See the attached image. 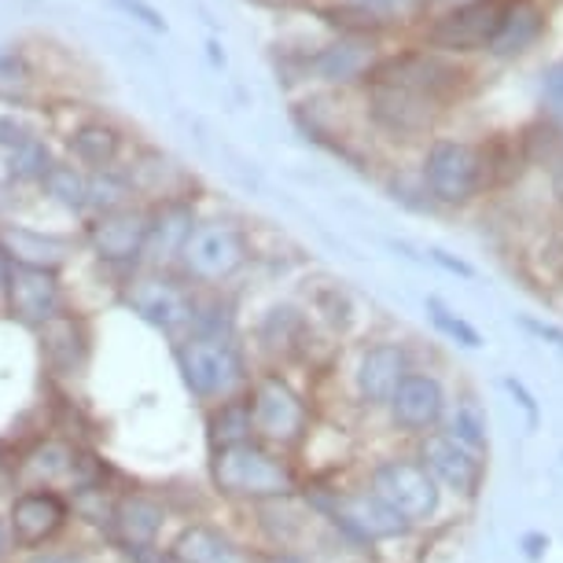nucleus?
Segmentation results:
<instances>
[{"label": "nucleus", "mask_w": 563, "mask_h": 563, "mask_svg": "<svg viewBox=\"0 0 563 563\" xmlns=\"http://www.w3.org/2000/svg\"><path fill=\"white\" fill-rule=\"evenodd\" d=\"M442 431L450 434L453 442H461L464 450H472L479 456H486V450H490V420H486V409L472 395L456 398L453 406L445 409Z\"/></svg>", "instance_id": "412c9836"}, {"label": "nucleus", "mask_w": 563, "mask_h": 563, "mask_svg": "<svg viewBox=\"0 0 563 563\" xmlns=\"http://www.w3.org/2000/svg\"><path fill=\"white\" fill-rule=\"evenodd\" d=\"M81 445L67 434H41L15 456V486H52V490H67L74 464H78Z\"/></svg>", "instance_id": "f3484780"}, {"label": "nucleus", "mask_w": 563, "mask_h": 563, "mask_svg": "<svg viewBox=\"0 0 563 563\" xmlns=\"http://www.w3.org/2000/svg\"><path fill=\"white\" fill-rule=\"evenodd\" d=\"M207 479L214 497L240 508H254L265 501L302 494V472L288 453H276L258 439L221 445L207 453Z\"/></svg>", "instance_id": "f257e3e1"}, {"label": "nucleus", "mask_w": 563, "mask_h": 563, "mask_svg": "<svg viewBox=\"0 0 563 563\" xmlns=\"http://www.w3.org/2000/svg\"><path fill=\"white\" fill-rule=\"evenodd\" d=\"M519 324H523L530 335L545 339V343H552V346H560V350H563V328L545 324V321H534V317H519Z\"/></svg>", "instance_id": "c85d7f7f"}, {"label": "nucleus", "mask_w": 563, "mask_h": 563, "mask_svg": "<svg viewBox=\"0 0 563 563\" xmlns=\"http://www.w3.org/2000/svg\"><path fill=\"white\" fill-rule=\"evenodd\" d=\"M549 103H552V111H556L560 114V119H563V70H556V74H552V78H549Z\"/></svg>", "instance_id": "473e14b6"}, {"label": "nucleus", "mask_w": 563, "mask_h": 563, "mask_svg": "<svg viewBox=\"0 0 563 563\" xmlns=\"http://www.w3.org/2000/svg\"><path fill=\"white\" fill-rule=\"evenodd\" d=\"M0 563H15V545H12V530H8L4 508H0Z\"/></svg>", "instance_id": "7c9ffc66"}, {"label": "nucleus", "mask_w": 563, "mask_h": 563, "mask_svg": "<svg viewBox=\"0 0 563 563\" xmlns=\"http://www.w3.org/2000/svg\"><path fill=\"white\" fill-rule=\"evenodd\" d=\"M4 519L8 530H12V545L15 556L23 552H37L63 541V534L74 523V508L70 497L63 490H52V486H23L8 497L4 505Z\"/></svg>", "instance_id": "0eeeda50"}, {"label": "nucleus", "mask_w": 563, "mask_h": 563, "mask_svg": "<svg viewBox=\"0 0 563 563\" xmlns=\"http://www.w3.org/2000/svg\"><path fill=\"white\" fill-rule=\"evenodd\" d=\"M247 409L254 439L269 445L276 453L302 450L306 439L313 434V409L299 387L276 368H254L247 387Z\"/></svg>", "instance_id": "7ed1b4c3"}, {"label": "nucleus", "mask_w": 563, "mask_h": 563, "mask_svg": "<svg viewBox=\"0 0 563 563\" xmlns=\"http://www.w3.org/2000/svg\"><path fill=\"white\" fill-rule=\"evenodd\" d=\"M251 262L247 232L232 221H196L180 247L174 273L196 291H221Z\"/></svg>", "instance_id": "20e7f679"}, {"label": "nucleus", "mask_w": 563, "mask_h": 563, "mask_svg": "<svg viewBox=\"0 0 563 563\" xmlns=\"http://www.w3.org/2000/svg\"><path fill=\"white\" fill-rule=\"evenodd\" d=\"M169 563H265V552L214 519H185L163 545Z\"/></svg>", "instance_id": "9b49d317"}, {"label": "nucleus", "mask_w": 563, "mask_h": 563, "mask_svg": "<svg viewBox=\"0 0 563 563\" xmlns=\"http://www.w3.org/2000/svg\"><path fill=\"white\" fill-rule=\"evenodd\" d=\"M494 30H501L497 8L494 4H475L461 15L445 19V23L434 30V41H439V45H450V48H467V45H479V41H486Z\"/></svg>", "instance_id": "5701e85b"}, {"label": "nucleus", "mask_w": 563, "mask_h": 563, "mask_svg": "<svg viewBox=\"0 0 563 563\" xmlns=\"http://www.w3.org/2000/svg\"><path fill=\"white\" fill-rule=\"evenodd\" d=\"M365 486L395 512L409 530L428 527L442 512V486L417 461V453H390L368 467Z\"/></svg>", "instance_id": "39448f33"}, {"label": "nucleus", "mask_w": 563, "mask_h": 563, "mask_svg": "<svg viewBox=\"0 0 563 563\" xmlns=\"http://www.w3.org/2000/svg\"><path fill=\"white\" fill-rule=\"evenodd\" d=\"M431 262H439L442 269H450V273H456V276H464V280H472V276H475L472 265L461 262V258H450L445 251H431Z\"/></svg>", "instance_id": "c756f323"}, {"label": "nucleus", "mask_w": 563, "mask_h": 563, "mask_svg": "<svg viewBox=\"0 0 563 563\" xmlns=\"http://www.w3.org/2000/svg\"><path fill=\"white\" fill-rule=\"evenodd\" d=\"M37 335H41V357H45L52 376L59 379L81 376L85 365H89V332L81 328L78 317L63 313L52 324L37 328Z\"/></svg>", "instance_id": "a211bd4d"}, {"label": "nucleus", "mask_w": 563, "mask_h": 563, "mask_svg": "<svg viewBox=\"0 0 563 563\" xmlns=\"http://www.w3.org/2000/svg\"><path fill=\"white\" fill-rule=\"evenodd\" d=\"M45 188L52 199H59V203L70 210H81L89 203V180H85L81 169H74V166H52L45 174Z\"/></svg>", "instance_id": "b1692460"}, {"label": "nucleus", "mask_w": 563, "mask_h": 563, "mask_svg": "<svg viewBox=\"0 0 563 563\" xmlns=\"http://www.w3.org/2000/svg\"><path fill=\"white\" fill-rule=\"evenodd\" d=\"M445 409H450V398H445L442 379L434 372L412 368L398 384L395 398L387 401L384 412L395 431L409 434V439H423L431 431H442Z\"/></svg>", "instance_id": "ddd939ff"}, {"label": "nucleus", "mask_w": 563, "mask_h": 563, "mask_svg": "<svg viewBox=\"0 0 563 563\" xmlns=\"http://www.w3.org/2000/svg\"><path fill=\"white\" fill-rule=\"evenodd\" d=\"M70 155L74 163L92 169V174H103L119 163L122 155V133L114 125H103V122H89L81 130H74L70 136Z\"/></svg>", "instance_id": "aec40b11"}, {"label": "nucleus", "mask_w": 563, "mask_h": 563, "mask_svg": "<svg viewBox=\"0 0 563 563\" xmlns=\"http://www.w3.org/2000/svg\"><path fill=\"white\" fill-rule=\"evenodd\" d=\"M30 141H34V133H30L19 119H0V147L19 152V147H26Z\"/></svg>", "instance_id": "bb28decb"}, {"label": "nucleus", "mask_w": 563, "mask_h": 563, "mask_svg": "<svg viewBox=\"0 0 563 563\" xmlns=\"http://www.w3.org/2000/svg\"><path fill=\"white\" fill-rule=\"evenodd\" d=\"M122 4L125 8H130V12H136V15H141L144 19V23L147 26H155V30H163L166 23H163V19H158V12H155V8H147V4H141V0H122Z\"/></svg>", "instance_id": "2f4dec72"}, {"label": "nucleus", "mask_w": 563, "mask_h": 563, "mask_svg": "<svg viewBox=\"0 0 563 563\" xmlns=\"http://www.w3.org/2000/svg\"><path fill=\"white\" fill-rule=\"evenodd\" d=\"M147 232H152V210L136 203L108 210V214H97V221L89 225V247L100 262L130 269V265L144 262Z\"/></svg>", "instance_id": "2eb2a0df"}, {"label": "nucleus", "mask_w": 563, "mask_h": 563, "mask_svg": "<svg viewBox=\"0 0 563 563\" xmlns=\"http://www.w3.org/2000/svg\"><path fill=\"white\" fill-rule=\"evenodd\" d=\"M174 361L180 384L199 409L247 395L254 376V357L236 332H196L177 339Z\"/></svg>", "instance_id": "f03ea898"}, {"label": "nucleus", "mask_w": 563, "mask_h": 563, "mask_svg": "<svg viewBox=\"0 0 563 563\" xmlns=\"http://www.w3.org/2000/svg\"><path fill=\"white\" fill-rule=\"evenodd\" d=\"M486 180V163L479 147L456 144V141H434L428 158H423V185L439 203L461 207L467 199L479 196Z\"/></svg>", "instance_id": "1a4fd4ad"}, {"label": "nucleus", "mask_w": 563, "mask_h": 563, "mask_svg": "<svg viewBox=\"0 0 563 563\" xmlns=\"http://www.w3.org/2000/svg\"><path fill=\"white\" fill-rule=\"evenodd\" d=\"M15 563H100V560H97V552L85 549V545L56 541V545H48V549L23 552V556H15Z\"/></svg>", "instance_id": "a878e982"}, {"label": "nucleus", "mask_w": 563, "mask_h": 563, "mask_svg": "<svg viewBox=\"0 0 563 563\" xmlns=\"http://www.w3.org/2000/svg\"><path fill=\"white\" fill-rule=\"evenodd\" d=\"M203 417H207V450H221V445H236V442L254 439L251 409H247V398L243 395L203 409Z\"/></svg>", "instance_id": "4be33fe9"}, {"label": "nucleus", "mask_w": 563, "mask_h": 563, "mask_svg": "<svg viewBox=\"0 0 563 563\" xmlns=\"http://www.w3.org/2000/svg\"><path fill=\"white\" fill-rule=\"evenodd\" d=\"M541 545H549V538L530 534V538H527V556H530V560H538V556H541Z\"/></svg>", "instance_id": "72a5a7b5"}, {"label": "nucleus", "mask_w": 563, "mask_h": 563, "mask_svg": "<svg viewBox=\"0 0 563 563\" xmlns=\"http://www.w3.org/2000/svg\"><path fill=\"white\" fill-rule=\"evenodd\" d=\"M125 310H133L144 324H152L155 332L177 339H185L196 324L199 310V291L192 284H185L174 269H147L141 276H133L122 291Z\"/></svg>", "instance_id": "423d86ee"}, {"label": "nucleus", "mask_w": 563, "mask_h": 563, "mask_svg": "<svg viewBox=\"0 0 563 563\" xmlns=\"http://www.w3.org/2000/svg\"><path fill=\"white\" fill-rule=\"evenodd\" d=\"M428 313H431V324L439 328L445 339H453L456 346H467V350H479L483 346V335L475 324H467L461 313H453L450 306L442 299H428Z\"/></svg>", "instance_id": "393cba45"}, {"label": "nucleus", "mask_w": 563, "mask_h": 563, "mask_svg": "<svg viewBox=\"0 0 563 563\" xmlns=\"http://www.w3.org/2000/svg\"><path fill=\"white\" fill-rule=\"evenodd\" d=\"M310 335H313L310 317L302 310H295V306H273L258 321V328H254V343H247V350H254L265 361V368L280 372L284 365L310 354Z\"/></svg>", "instance_id": "dca6fc26"}, {"label": "nucleus", "mask_w": 563, "mask_h": 563, "mask_svg": "<svg viewBox=\"0 0 563 563\" xmlns=\"http://www.w3.org/2000/svg\"><path fill=\"white\" fill-rule=\"evenodd\" d=\"M0 254L12 265H34V269L56 273L59 265L67 262L70 247L56 236H41V232H30V229H8L4 236H0Z\"/></svg>", "instance_id": "6ab92c4d"}, {"label": "nucleus", "mask_w": 563, "mask_h": 563, "mask_svg": "<svg viewBox=\"0 0 563 563\" xmlns=\"http://www.w3.org/2000/svg\"><path fill=\"white\" fill-rule=\"evenodd\" d=\"M417 461L428 467L431 479L442 486V494L450 490L456 497H475L486 479V461L479 453L464 450L461 442H453L445 431H431L417 439Z\"/></svg>", "instance_id": "4468645a"}, {"label": "nucleus", "mask_w": 563, "mask_h": 563, "mask_svg": "<svg viewBox=\"0 0 563 563\" xmlns=\"http://www.w3.org/2000/svg\"><path fill=\"white\" fill-rule=\"evenodd\" d=\"M505 390L512 395L519 406H523V412H527V420H530V428H538V401H534V395L523 387V379H516V376H505Z\"/></svg>", "instance_id": "cd10ccee"}, {"label": "nucleus", "mask_w": 563, "mask_h": 563, "mask_svg": "<svg viewBox=\"0 0 563 563\" xmlns=\"http://www.w3.org/2000/svg\"><path fill=\"white\" fill-rule=\"evenodd\" d=\"M412 372L409 346L398 339H372L357 350L354 372H350V384L354 395L365 409H387V401L395 398L398 384Z\"/></svg>", "instance_id": "f8f14e48"}, {"label": "nucleus", "mask_w": 563, "mask_h": 563, "mask_svg": "<svg viewBox=\"0 0 563 563\" xmlns=\"http://www.w3.org/2000/svg\"><path fill=\"white\" fill-rule=\"evenodd\" d=\"M4 310L26 328H45L67 310V291H63L59 273L34 269V265H12L8 262V280H4Z\"/></svg>", "instance_id": "9d476101"}, {"label": "nucleus", "mask_w": 563, "mask_h": 563, "mask_svg": "<svg viewBox=\"0 0 563 563\" xmlns=\"http://www.w3.org/2000/svg\"><path fill=\"white\" fill-rule=\"evenodd\" d=\"M169 519H174V508H169L166 494L119 490L114 494L108 538L133 560V556H141V552L163 549V534H166Z\"/></svg>", "instance_id": "6e6552de"}]
</instances>
